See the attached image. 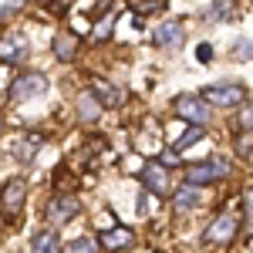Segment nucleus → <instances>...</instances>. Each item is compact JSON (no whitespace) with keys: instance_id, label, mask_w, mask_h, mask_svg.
Instances as JSON below:
<instances>
[{"instance_id":"nucleus-1","label":"nucleus","mask_w":253,"mask_h":253,"mask_svg":"<svg viewBox=\"0 0 253 253\" xmlns=\"http://www.w3.org/2000/svg\"><path fill=\"white\" fill-rule=\"evenodd\" d=\"M78 213H81L78 196H68V193L51 196L47 206H44V219H47L51 226H61V223H68V219H75Z\"/></svg>"},{"instance_id":"nucleus-2","label":"nucleus","mask_w":253,"mask_h":253,"mask_svg":"<svg viewBox=\"0 0 253 253\" xmlns=\"http://www.w3.org/2000/svg\"><path fill=\"white\" fill-rule=\"evenodd\" d=\"M41 95H47V75H38V71H27L10 84V101H31Z\"/></svg>"},{"instance_id":"nucleus-3","label":"nucleus","mask_w":253,"mask_h":253,"mask_svg":"<svg viewBox=\"0 0 253 253\" xmlns=\"http://www.w3.org/2000/svg\"><path fill=\"white\" fill-rule=\"evenodd\" d=\"M223 175H230V162H223V159H206V162L186 169V182H189V186H206V182H216V179H223Z\"/></svg>"},{"instance_id":"nucleus-4","label":"nucleus","mask_w":253,"mask_h":253,"mask_svg":"<svg viewBox=\"0 0 253 253\" xmlns=\"http://www.w3.org/2000/svg\"><path fill=\"white\" fill-rule=\"evenodd\" d=\"M175 112L182 118H189L193 125H210V118H213V112L203 101V95H179L175 98Z\"/></svg>"},{"instance_id":"nucleus-5","label":"nucleus","mask_w":253,"mask_h":253,"mask_svg":"<svg viewBox=\"0 0 253 253\" xmlns=\"http://www.w3.org/2000/svg\"><path fill=\"white\" fill-rule=\"evenodd\" d=\"M24 196H27V182L20 179V175H14V179H7L3 182V193H0V210H3V216L10 219V216H17V210L24 206Z\"/></svg>"},{"instance_id":"nucleus-6","label":"nucleus","mask_w":253,"mask_h":253,"mask_svg":"<svg viewBox=\"0 0 253 253\" xmlns=\"http://www.w3.org/2000/svg\"><path fill=\"white\" fill-rule=\"evenodd\" d=\"M243 84H210L203 88V101L206 105H219V108H233L236 101H243Z\"/></svg>"},{"instance_id":"nucleus-7","label":"nucleus","mask_w":253,"mask_h":253,"mask_svg":"<svg viewBox=\"0 0 253 253\" xmlns=\"http://www.w3.org/2000/svg\"><path fill=\"white\" fill-rule=\"evenodd\" d=\"M233 236H236V216L233 213H219L213 223L206 226V240H210V243H230Z\"/></svg>"},{"instance_id":"nucleus-8","label":"nucleus","mask_w":253,"mask_h":253,"mask_svg":"<svg viewBox=\"0 0 253 253\" xmlns=\"http://www.w3.org/2000/svg\"><path fill=\"white\" fill-rule=\"evenodd\" d=\"M152 38H156L159 47H182V41H186V27H182V20H162Z\"/></svg>"},{"instance_id":"nucleus-9","label":"nucleus","mask_w":253,"mask_h":253,"mask_svg":"<svg viewBox=\"0 0 253 253\" xmlns=\"http://www.w3.org/2000/svg\"><path fill=\"white\" fill-rule=\"evenodd\" d=\"M142 186H145L149 193H156V196H169V175H166V166L149 162V166L142 169Z\"/></svg>"},{"instance_id":"nucleus-10","label":"nucleus","mask_w":253,"mask_h":253,"mask_svg":"<svg viewBox=\"0 0 253 253\" xmlns=\"http://www.w3.org/2000/svg\"><path fill=\"white\" fill-rule=\"evenodd\" d=\"M20 58H27V38L7 34L0 41V61H20Z\"/></svg>"},{"instance_id":"nucleus-11","label":"nucleus","mask_w":253,"mask_h":253,"mask_svg":"<svg viewBox=\"0 0 253 253\" xmlns=\"http://www.w3.org/2000/svg\"><path fill=\"white\" fill-rule=\"evenodd\" d=\"M203 189L199 186H182L179 193L172 196V203H175V210H196V206H203Z\"/></svg>"},{"instance_id":"nucleus-12","label":"nucleus","mask_w":253,"mask_h":253,"mask_svg":"<svg viewBox=\"0 0 253 253\" xmlns=\"http://www.w3.org/2000/svg\"><path fill=\"white\" fill-rule=\"evenodd\" d=\"M75 54H78V38L68 34V31H61L58 38H54V58L58 61H75Z\"/></svg>"},{"instance_id":"nucleus-13","label":"nucleus","mask_w":253,"mask_h":253,"mask_svg":"<svg viewBox=\"0 0 253 253\" xmlns=\"http://www.w3.org/2000/svg\"><path fill=\"white\" fill-rule=\"evenodd\" d=\"M128 243H132V230H125V226H112L108 233H101V247L105 250H122Z\"/></svg>"},{"instance_id":"nucleus-14","label":"nucleus","mask_w":253,"mask_h":253,"mask_svg":"<svg viewBox=\"0 0 253 253\" xmlns=\"http://www.w3.org/2000/svg\"><path fill=\"white\" fill-rule=\"evenodd\" d=\"M91 95H95L101 105H112V108L122 105V91H118L112 81H95V84H91Z\"/></svg>"},{"instance_id":"nucleus-15","label":"nucleus","mask_w":253,"mask_h":253,"mask_svg":"<svg viewBox=\"0 0 253 253\" xmlns=\"http://www.w3.org/2000/svg\"><path fill=\"white\" fill-rule=\"evenodd\" d=\"M31 253H61V247H58V236L51 233V230L38 233V236H34V243H31Z\"/></svg>"},{"instance_id":"nucleus-16","label":"nucleus","mask_w":253,"mask_h":253,"mask_svg":"<svg viewBox=\"0 0 253 253\" xmlns=\"http://www.w3.org/2000/svg\"><path fill=\"white\" fill-rule=\"evenodd\" d=\"M78 115L84 118V122L98 118V115H101V101H98L95 95H81V98H78Z\"/></svg>"},{"instance_id":"nucleus-17","label":"nucleus","mask_w":253,"mask_h":253,"mask_svg":"<svg viewBox=\"0 0 253 253\" xmlns=\"http://www.w3.org/2000/svg\"><path fill=\"white\" fill-rule=\"evenodd\" d=\"M61 253H98V243L91 236H78V240H71L68 247H61Z\"/></svg>"},{"instance_id":"nucleus-18","label":"nucleus","mask_w":253,"mask_h":253,"mask_svg":"<svg viewBox=\"0 0 253 253\" xmlns=\"http://www.w3.org/2000/svg\"><path fill=\"white\" fill-rule=\"evenodd\" d=\"M199 138H203V125H193V128H189V132H182V135L175 138V152H182V149H189V145H196V142H199Z\"/></svg>"},{"instance_id":"nucleus-19","label":"nucleus","mask_w":253,"mask_h":253,"mask_svg":"<svg viewBox=\"0 0 253 253\" xmlns=\"http://www.w3.org/2000/svg\"><path fill=\"white\" fill-rule=\"evenodd\" d=\"M38 145H41V138H24V142H17V159L20 162H31L34 159V152H38Z\"/></svg>"},{"instance_id":"nucleus-20","label":"nucleus","mask_w":253,"mask_h":253,"mask_svg":"<svg viewBox=\"0 0 253 253\" xmlns=\"http://www.w3.org/2000/svg\"><path fill=\"white\" fill-rule=\"evenodd\" d=\"M233 61H253V41L250 38H236V44H233Z\"/></svg>"},{"instance_id":"nucleus-21","label":"nucleus","mask_w":253,"mask_h":253,"mask_svg":"<svg viewBox=\"0 0 253 253\" xmlns=\"http://www.w3.org/2000/svg\"><path fill=\"white\" fill-rule=\"evenodd\" d=\"M226 17H230V3L226 0H216V3L206 7V20H226Z\"/></svg>"},{"instance_id":"nucleus-22","label":"nucleus","mask_w":253,"mask_h":253,"mask_svg":"<svg viewBox=\"0 0 253 253\" xmlns=\"http://www.w3.org/2000/svg\"><path fill=\"white\" fill-rule=\"evenodd\" d=\"M236 125H240L243 132H253V105H243V108H240V115H236Z\"/></svg>"},{"instance_id":"nucleus-23","label":"nucleus","mask_w":253,"mask_h":253,"mask_svg":"<svg viewBox=\"0 0 253 253\" xmlns=\"http://www.w3.org/2000/svg\"><path fill=\"white\" fill-rule=\"evenodd\" d=\"M236 152H240V156L253 152V132H243V135L236 138Z\"/></svg>"},{"instance_id":"nucleus-24","label":"nucleus","mask_w":253,"mask_h":253,"mask_svg":"<svg viewBox=\"0 0 253 253\" xmlns=\"http://www.w3.org/2000/svg\"><path fill=\"white\" fill-rule=\"evenodd\" d=\"M108 34H112V17H105V24L95 27V38H108Z\"/></svg>"},{"instance_id":"nucleus-25","label":"nucleus","mask_w":253,"mask_h":253,"mask_svg":"<svg viewBox=\"0 0 253 253\" xmlns=\"http://www.w3.org/2000/svg\"><path fill=\"white\" fill-rule=\"evenodd\" d=\"M162 166H179V156H175V149H166V152H162Z\"/></svg>"},{"instance_id":"nucleus-26","label":"nucleus","mask_w":253,"mask_h":253,"mask_svg":"<svg viewBox=\"0 0 253 253\" xmlns=\"http://www.w3.org/2000/svg\"><path fill=\"white\" fill-rule=\"evenodd\" d=\"M196 58H199V61H213V47H210V44H199Z\"/></svg>"},{"instance_id":"nucleus-27","label":"nucleus","mask_w":253,"mask_h":253,"mask_svg":"<svg viewBox=\"0 0 253 253\" xmlns=\"http://www.w3.org/2000/svg\"><path fill=\"white\" fill-rule=\"evenodd\" d=\"M243 206H247V213L253 216V186L247 189V193H243Z\"/></svg>"},{"instance_id":"nucleus-28","label":"nucleus","mask_w":253,"mask_h":253,"mask_svg":"<svg viewBox=\"0 0 253 253\" xmlns=\"http://www.w3.org/2000/svg\"><path fill=\"white\" fill-rule=\"evenodd\" d=\"M7 14H10V7H3V10H0V17H7Z\"/></svg>"}]
</instances>
